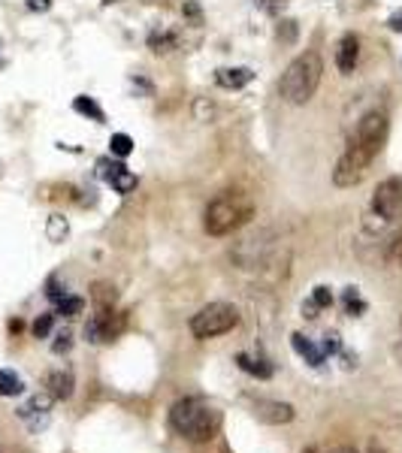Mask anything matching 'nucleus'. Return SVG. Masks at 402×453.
<instances>
[{"label": "nucleus", "mask_w": 402, "mask_h": 453, "mask_svg": "<svg viewBox=\"0 0 402 453\" xmlns=\"http://www.w3.org/2000/svg\"><path fill=\"white\" fill-rule=\"evenodd\" d=\"M387 139V112L384 109H369L366 115L357 121V127L348 139V149L342 151L333 169V181L336 188H354L360 185L369 164L378 157V151L384 149Z\"/></svg>", "instance_id": "nucleus-1"}, {"label": "nucleus", "mask_w": 402, "mask_h": 453, "mask_svg": "<svg viewBox=\"0 0 402 453\" xmlns=\"http://www.w3.org/2000/svg\"><path fill=\"white\" fill-rule=\"evenodd\" d=\"M170 426L176 435L203 445L221 429V411L200 396H185L170 408Z\"/></svg>", "instance_id": "nucleus-2"}, {"label": "nucleus", "mask_w": 402, "mask_h": 453, "mask_svg": "<svg viewBox=\"0 0 402 453\" xmlns=\"http://www.w3.org/2000/svg\"><path fill=\"white\" fill-rule=\"evenodd\" d=\"M321 76H323V61L318 52L309 49L303 55H297V58L287 64V70L282 73V85H278L282 88V97L294 106L309 103L321 85Z\"/></svg>", "instance_id": "nucleus-3"}, {"label": "nucleus", "mask_w": 402, "mask_h": 453, "mask_svg": "<svg viewBox=\"0 0 402 453\" xmlns=\"http://www.w3.org/2000/svg\"><path fill=\"white\" fill-rule=\"evenodd\" d=\"M254 214V200L245 190H224L206 206L203 224L206 233L212 236H227L233 230H239L242 224H248Z\"/></svg>", "instance_id": "nucleus-4"}, {"label": "nucleus", "mask_w": 402, "mask_h": 453, "mask_svg": "<svg viewBox=\"0 0 402 453\" xmlns=\"http://www.w3.org/2000/svg\"><path fill=\"white\" fill-rule=\"evenodd\" d=\"M239 323V309L230 302H209L191 317V333L197 338H215Z\"/></svg>", "instance_id": "nucleus-5"}, {"label": "nucleus", "mask_w": 402, "mask_h": 453, "mask_svg": "<svg viewBox=\"0 0 402 453\" xmlns=\"http://www.w3.org/2000/svg\"><path fill=\"white\" fill-rule=\"evenodd\" d=\"M402 212V178L390 176L381 185L375 188L372 194V214L381 221H396Z\"/></svg>", "instance_id": "nucleus-6"}, {"label": "nucleus", "mask_w": 402, "mask_h": 453, "mask_svg": "<svg viewBox=\"0 0 402 453\" xmlns=\"http://www.w3.org/2000/svg\"><path fill=\"white\" fill-rule=\"evenodd\" d=\"M251 414L258 417L260 423L282 426V423L294 420V405H290V402H278V399H254L251 402Z\"/></svg>", "instance_id": "nucleus-7"}, {"label": "nucleus", "mask_w": 402, "mask_h": 453, "mask_svg": "<svg viewBox=\"0 0 402 453\" xmlns=\"http://www.w3.org/2000/svg\"><path fill=\"white\" fill-rule=\"evenodd\" d=\"M97 169H100V178L106 185H113V190H118V194H130L137 188V176L125 164H113L109 157H103V161H97Z\"/></svg>", "instance_id": "nucleus-8"}, {"label": "nucleus", "mask_w": 402, "mask_h": 453, "mask_svg": "<svg viewBox=\"0 0 402 453\" xmlns=\"http://www.w3.org/2000/svg\"><path fill=\"white\" fill-rule=\"evenodd\" d=\"M357 61H360V40H357V33H345L336 45V67L348 76V73H354Z\"/></svg>", "instance_id": "nucleus-9"}, {"label": "nucleus", "mask_w": 402, "mask_h": 453, "mask_svg": "<svg viewBox=\"0 0 402 453\" xmlns=\"http://www.w3.org/2000/svg\"><path fill=\"white\" fill-rule=\"evenodd\" d=\"M251 79H254V73L248 70V67H224V70L215 73V82L227 91H239V88L248 85Z\"/></svg>", "instance_id": "nucleus-10"}, {"label": "nucleus", "mask_w": 402, "mask_h": 453, "mask_svg": "<svg viewBox=\"0 0 402 453\" xmlns=\"http://www.w3.org/2000/svg\"><path fill=\"white\" fill-rule=\"evenodd\" d=\"M46 387H49V396L52 399H70L73 396V372H67V369H54L52 375L46 378Z\"/></svg>", "instance_id": "nucleus-11"}, {"label": "nucleus", "mask_w": 402, "mask_h": 453, "mask_svg": "<svg viewBox=\"0 0 402 453\" xmlns=\"http://www.w3.org/2000/svg\"><path fill=\"white\" fill-rule=\"evenodd\" d=\"M290 345H294V350L309 362V366H321V362L327 360V354H323V350H321L315 342H311L309 336H303V333H294V336H290Z\"/></svg>", "instance_id": "nucleus-12"}, {"label": "nucleus", "mask_w": 402, "mask_h": 453, "mask_svg": "<svg viewBox=\"0 0 402 453\" xmlns=\"http://www.w3.org/2000/svg\"><path fill=\"white\" fill-rule=\"evenodd\" d=\"M236 362H239L242 372H248V375H254V378H272V366L266 360H254L248 354H239Z\"/></svg>", "instance_id": "nucleus-13"}, {"label": "nucleus", "mask_w": 402, "mask_h": 453, "mask_svg": "<svg viewBox=\"0 0 402 453\" xmlns=\"http://www.w3.org/2000/svg\"><path fill=\"white\" fill-rule=\"evenodd\" d=\"M73 109L79 112V115H88L91 121H97V124H103V118H106L103 109L97 106V100H94V97H85V94H79V97L73 100Z\"/></svg>", "instance_id": "nucleus-14"}, {"label": "nucleus", "mask_w": 402, "mask_h": 453, "mask_svg": "<svg viewBox=\"0 0 402 453\" xmlns=\"http://www.w3.org/2000/svg\"><path fill=\"white\" fill-rule=\"evenodd\" d=\"M21 390H25V381L13 369H0V396H18Z\"/></svg>", "instance_id": "nucleus-15"}, {"label": "nucleus", "mask_w": 402, "mask_h": 453, "mask_svg": "<svg viewBox=\"0 0 402 453\" xmlns=\"http://www.w3.org/2000/svg\"><path fill=\"white\" fill-rule=\"evenodd\" d=\"M176 33H166V30H154L151 37H149V45H151V52L154 55H163V52H173L176 49Z\"/></svg>", "instance_id": "nucleus-16"}, {"label": "nucleus", "mask_w": 402, "mask_h": 453, "mask_svg": "<svg viewBox=\"0 0 402 453\" xmlns=\"http://www.w3.org/2000/svg\"><path fill=\"white\" fill-rule=\"evenodd\" d=\"M70 233V226H67V218L64 214H52L49 224H46V236L49 242H64V236Z\"/></svg>", "instance_id": "nucleus-17"}, {"label": "nucleus", "mask_w": 402, "mask_h": 453, "mask_svg": "<svg viewBox=\"0 0 402 453\" xmlns=\"http://www.w3.org/2000/svg\"><path fill=\"white\" fill-rule=\"evenodd\" d=\"M109 149H113L115 157H127L133 151V139L127 133H113V139H109Z\"/></svg>", "instance_id": "nucleus-18"}, {"label": "nucleus", "mask_w": 402, "mask_h": 453, "mask_svg": "<svg viewBox=\"0 0 402 453\" xmlns=\"http://www.w3.org/2000/svg\"><path fill=\"white\" fill-rule=\"evenodd\" d=\"M82 309H85V299H79V297H64V299L58 302V314H64V317L82 314Z\"/></svg>", "instance_id": "nucleus-19"}, {"label": "nucleus", "mask_w": 402, "mask_h": 453, "mask_svg": "<svg viewBox=\"0 0 402 453\" xmlns=\"http://www.w3.org/2000/svg\"><path fill=\"white\" fill-rule=\"evenodd\" d=\"M345 311L348 314H360V311H366V302L360 299V293H357V287H348L345 290Z\"/></svg>", "instance_id": "nucleus-20"}, {"label": "nucleus", "mask_w": 402, "mask_h": 453, "mask_svg": "<svg viewBox=\"0 0 402 453\" xmlns=\"http://www.w3.org/2000/svg\"><path fill=\"white\" fill-rule=\"evenodd\" d=\"M52 323H54V314H40L37 321H33V336L37 338H46L52 333Z\"/></svg>", "instance_id": "nucleus-21"}, {"label": "nucleus", "mask_w": 402, "mask_h": 453, "mask_svg": "<svg viewBox=\"0 0 402 453\" xmlns=\"http://www.w3.org/2000/svg\"><path fill=\"white\" fill-rule=\"evenodd\" d=\"M278 40L282 42H297V21H290V18H285L282 25H278Z\"/></svg>", "instance_id": "nucleus-22"}, {"label": "nucleus", "mask_w": 402, "mask_h": 453, "mask_svg": "<svg viewBox=\"0 0 402 453\" xmlns=\"http://www.w3.org/2000/svg\"><path fill=\"white\" fill-rule=\"evenodd\" d=\"M311 302H315L318 305V309H330V305H333V293H330V287H315V290H311Z\"/></svg>", "instance_id": "nucleus-23"}, {"label": "nucleus", "mask_w": 402, "mask_h": 453, "mask_svg": "<svg viewBox=\"0 0 402 453\" xmlns=\"http://www.w3.org/2000/svg\"><path fill=\"white\" fill-rule=\"evenodd\" d=\"M73 348V336L70 333H58V336H54V345H52V350H54V354H67V350H70Z\"/></svg>", "instance_id": "nucleus-24"}, {"label": "nucleus", "mask_w": 402, "mask_h": 453, "mask_svg": "<svg viewBox=\"0 0 402 453\" xmlns=\"http://www.w3.org/2000/svg\"><path fill=\"white\" fill-rule=\"evenodd\" d=\"M339 348H342V345H339V336H336V333H327V336H323V345H321L323 354H336Z\"/></svg>", "instance_id": "nucleus-25"}, {"label": "nucleus", "mask_w": 402, "mask_h": 453, "mask_svg": "<svg viewBox=\"0 0 402 453\" xmlns=\"http://www.w3.org/2000/svg\"><path fill=\"white\" fill-rule=\"evenodd\" d=\"M182 13H185L188 18H191V21H197V25H200V21H203V9H200V6L194 4V0H188V4L182 6Z\"/></svg>", "instance_id": "nucleus-26"}, {"label": "nucleus", "mask_w": 402, "mask_h": 453, "mask_svg": "<svg viewBox=\"0 0 402 453\" xmlns=\"http://www.w3.org/2000/svg\"><path fill=\"white\" fill-rule=\"evenodd\" d=\"M390 260H394L396 266H402V233L394 236V242H390Z\"/></svg>", "instance_id": "nucleus-27"}, {"label": "nucleus", "mask_w": 402, "mask_h": 453, "mask_svg": "<svg viewBox=\"0 0 402 453\" xmlns=\"http://www.w3.org/2000/svg\"><path fill=\"white\" fill-rule=\"evenodd\" d=\"M46 297H49L52 302H61V299L67 297V293L61 290V285H58V281H54V278H52V281H49V290H46Z\"/></svg>", "instance_id": "nucleus-28"}, {"label": "nucleus", "mask_w": 402, "mask_h": 453, "mask_svg": "<svg viewBox=\"0 0 402 453\" xmlns=\"http://www.w3.org/2000/svg\"><path fill=\"white\" fill-rule=\"evenodd\" d=\"M387 28L394 30V33H402V9H396V13L387 18Z\"/></svg>", "instance_id": "nucleus-29"}, {"label": "nucleus", "mask_w": 402, "mask_h": 453, "mask_svg": "<svg viewBox=\"0 0 402 453\" xmlns=\"http://www.w3.org/2000/svg\"><path fill=\"white\" fill-rule=\"evenodd\" d=\"M28 6H30V9H37V13H46V9H49L52 4H49V0H28Z\"/></svg>", "instance_id": "nucleus-30"}, {"label": "nucleus", "mask_w": 402, "mask_h": 453, "mask_svg": "<svg viewBox=\"0 0 402 453\" xmlns=\"http://www.w3.org/2000/svg\"><path fill=\"white\" fill-rule=\"evenodd\" d=\"M315 311H321V309H318V305L311 302V299H309V302H303V317H318Z\"/></svg>", "instance_id": "nucleus-31"}, {"label": "nucleus", "mask_w": 402, "mask_h": 453, "mask_svg": "<svg viewBox=\"0 0 402 453\" xmlns=\"http://www.w3.org/2000/svg\"><path fill=\"white\" fill-rule=\"evenodd\" d=\"M330 453H357V450H354V447H348V445H339L336 450H330Z\"/></svg>", "instance_id": "nucleus-32"}, {"label": "nucleus", "mask_w": 402, "mask_h": 453, "mask_svg": "<svg viewBox=\"0 0 402 453\" xmlns=\"http://www.w3.org/2000/svg\"><path fill=\"white\" fill-rule=\"evenodd\" d=\"M303 453H315V447H306V450H303Z\"/></svg>", "instance_id": "nucleus-33"}]
</instances>
